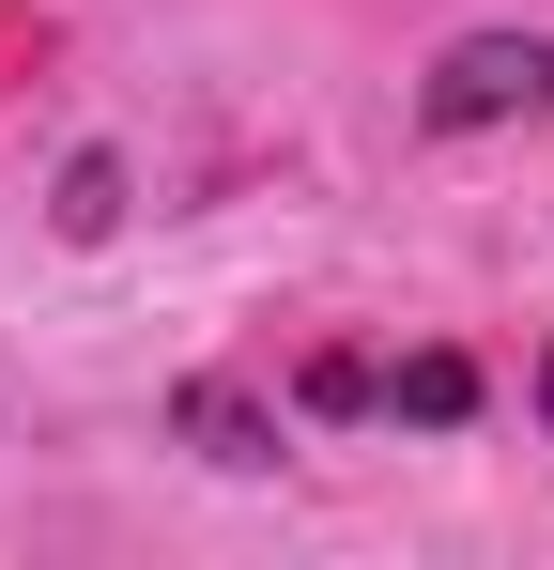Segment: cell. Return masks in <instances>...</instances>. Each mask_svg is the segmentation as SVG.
<instances>
[{
    "instance_id": "1",
    "label": "cell",
    "mask_w": 554,
    "mask_h": 570,
    "mask_svg": "<svg viewBox=\"0 0 554 570\" xmlns=\"http://www.w3.org/2000/svg\"><path fill=\"white\" fill-rule=\"evenodd\" d=\"M432 139H493V124H554V31H462L447 62L416 78Z\"/></svg>"
},
{
    "instance_id": "2",
    "label": "cell",
    "mask_w": 554,
    "mask_h": 570,
    "mask_svg": "<svg viewBox=\"0 0 554 570\" xmlns=\"http://www.w3.org/2000/svg\"><path fill=\"white\" fill-rule=\"evenodd\" d=\"M170 416H185V448H200V463H231V478H263V463H277V401H247L231 371H200Z\"/></svg>"
},
{
    "instance_id": "3",
    "label": "cell",
    "mask_w": 554,
    "mask_h": 570,
    "mask_svg": "<svg viewBox=\"0 0 554 570\" xmlns=\"http://www.w3.org/2000/svg\"><path fill=\"white\" fill-rule=\"evenodd\" d=\"M369 401H400V416L447 432V416H477V371H462V355H400V371H369Z\"/></svg>"
},
{
    "instance_id": "4",
    "label": "cell",
    "mask_w": 554,
    "mask_h": 570,
    "mask_svg": "<svg viewBox=\"0 0 554 570\" xmlns=\"http://www.w3.org/2000/svg\"><path fill=\"white\" fill-rule=\"evenodd\" d=\"M47 216H62V232H123V155H78V170H62V200H47Z\"/></svg>"
},
{
    "instance_id": "5",
    "label": "cell",
    "mask_w": 554,
    "mask_h": 570,
    "mask_svg": "<svg viewBox=\"0 0 554 570\" xmlns=\"http://www.w3.org/2000/svg\"><path fill=\"white\" fill-rule=\"evenodd\" d=\"M540 416H554V355H540Z\"/></svg>"
}]
</instances>
